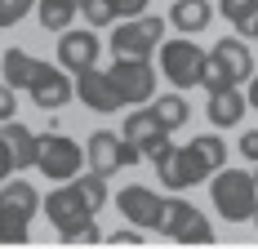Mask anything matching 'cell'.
Returning <instances> with one entry per match:
<instances>
[{"instance_id":"obj_1","label":"cell","mask_w":258,"mask_h":249,"mask_svg":"<svg viewBox=\"0 0 258 249\" xmlns=\"http://www.w3.org/2000/svg\"><path fill=\"white\" fill-rule=\"evenodd\" d=\"M209 200H214V209L227 218V223H245V218H254L258 209V178L245 174V169H214L209 178Z\"/></svg>"},{"instance_id":"obj_2","label":"cell","mask_w":258,"mask_h":249,"mask_svg":"<svg viewBox=\"0 0 258 249\" xmlns=\"http://www.w3.org/2000/svg\"><path fill=\"white\" fill-rule=\"evenodd\" d=\"M40 209V196L36 187L23 182V178H5L0 182V245H23L31 240V218Z\"/></svg>"},{"instance_id":"obj_3","label":"cell","mask_w":258,"mask_h":249,"mask_svg":"<svg viewBox=\"0 0 258 249\" xmlns=\"http://www.w3.org/2000/svg\"><path fill=\"white\" fill-rule=\"evenodd\" d=\"M209 174H214V169H209V160L201 156L196 143H187V147H169L160 160H156V178H160L165 192H187V187L205 182Z\"/></svg>"},{"instance_id":"obj_4","label":"cell","mask_w":258,"mask_h":249,"mask_svg":"<svg viewBox=\"0 0 258 249\" xmlns=\"http://www.w3.org/2000/svg\"><path fill=\"white\" fill-rule=\"evenodd\" d=\"M205 63L209 53L196 45V40H160V76L169 80V85H178V89H191V85H201L205 80Z\"/></svg>"},{"instance_id":"obj_5","label":"cell","mask_w":258,"mask_h":249,"mask_svg":"<svg viewBox=\"0 0 258 249\" xmlns=\"http://www.w3.org/2000/svg\"><path fill=\"white\" fill-rule=\"evenodd\" d=\"M165 40V18L156 14H138V18H120L116 36H111V53L116 58H152Z\"/></svg>"},{"instance_id":"obj_6","label":"cell","mask_w":258,"mask_h":249,"mask_svg":"<svg viewBox=\"0 0 258 249\" xmlns=\"http://www.w3.org/2000/svg\"><path fill=\"white\" fill-rule=\"evenodd\" d=\"M45 214H49V223L58 227V236L67 240L72 231H80V227H89L94 223V205L85 200V192H80L76 182H58L49 192V200H45Z\"/></svg>"},{"instance_id":"obj_7","label":"cell","mask_w":258,"mask_h":249,"mask_svg":"<svg viewBox=\"0 0 258 249\" xmlns=\"http://www.w3.org/2000/svg\"><path fill=\"white\" fill-rule=\"evenodd\" d=\"M85 156H89V169H94V174H103V178H111L116 169H125V165H138V160H143L138 143H129L125 134H111V129L89 134Z\"/></svg>"},{"instance_id":"obj_8","label":"cell","mask_w":258,"mask_h":249,"mask_svg":"<svg viewBox=\"0 0 258 249\" xmlns=\"http://www.w3.org/2000/svg\"><path fill=\"white\" fill-rule=\"evenodd\" d=\"M80 160H85V151H80L67 134H58V129L40 134V156H36V169H40L45 178H53V182H72V178L80 174Z\"/></svg>"},{"instance_id":"obj_9","label":"cell","mask_w":258,"mask_h":249,"mask_svg":"<svg viewBox=\"0 0 258 249\" xmlns=\"http://www.w3.org/2000/svg\"><path fill=\"white\" fill-rule=\"evenodd\" d=\"M111 80H116V89L125 94V107H138V102L156 98L152 58H116V63H111Z\"/></svg>"},{"instance_id":"obj_10","label":"cell","mask_w":258,"mask_h":249,"mask_svg":"<svg viewBox=\"0 0 258 249\" xmlns=\"http://www.w3.org/2000/svg\"><path fill=\"white\" fill-rule=\"evenodd\" d=\"M120 134H125L129 143H138L143 160H152V165H156V160H160L169 147H174V143H169V129L156 120L152 107H138V111H129V116H125V129H120Z\"/></svg>"},{"instance_id":"obj_11","label":"cell","mask_w":258,"mask_h":249,"mask_svg":"<svg viewBox=\"0 0 258 249\" xmlns=\"http://www.w3.org/2000/svg\"><path fill=\"white\" fill-rule=\"evenodd\" d=\"M76 98L85 102L89 111H120V107H125V94L116 89L111 72H98V67L76 72Z\"/></svg>"},{"instance_id":"obj_12","label":"cell","mask_w":258,"mask_h":249,"mask_svg":"<svg viewBox=\"0 0 258 249\" xmlns=\"http://www.w3.org/2000/svg\"><path fill=\"white\" fill-rule=\"evenodd\" d=\"M116 205H120V214H125L134 227H143V231H160V209H165V196H156L152 187L134 182V187H125V192L116 196Z\"/></svg>"},{"instance_id":"obj_13","label":"cell","mask_w":258,"mask_h":249,"mask_svg":"<svg viewBox=\"0 0 258 249\" xmlns=\"http://www.w3.org/2000/svg\"><path fill=\"white\" fill-rule=\"evenodd\" d=\"M98 63V36L94 31H58V67L62 72H89Z\"/></svg>"},{"instance_id":"obj_14","label":"cell","mask_w":258,"mask_h":249,"mask_svg":"<svg viewBox=\"0 0 258 249\" xmlns=\"http://www.w3.org/2000/svg\"><path fill=\"white\" fill-rule=\"evenodd\" d=\"M45 72H49V63H40V58H31V53H23V49H5L0 53V80H5L9 89H31Z\"/></svg>"},{"instance_id":"obj_15","label":"cell","mask_w":258,"mask_h":249,"mask_svg":"<svg viewBox=\"0 0 258 249\" xmlns=\"http://www.w3.org/2000/svg\"><path fill=\"white\" fill-rule=\"evenodd\" d=\"M209 53L223 63V72L232 76V85H249V76H254V53H249V45H245V40L223 36V40H218Z\"/></svg>"},{"instance_id":"obj_16","label":"cell","mask_w":258,"mask_h":249,"mask_svg":"<svg viewBox=\"0 0 258 249\" xmlns=\"http://www.w3.org/2000/svg\"><path fill=\"white\" fill-rule=\"evenodd\" d=\"M27 94H31V107H40V111H58V107H67V98L76 94V85L67 80V72H53V67H49V72L40 76Z\"/></svg>"},{"instance_id":"obj_17","label":"cell","mask_w":258,"mask_h":249,"mask_svg":"<svg viewBox=\"0 0 258 249\" xmlns=\"http://www.w3.org/2000/svg\"><path fill=\"white\" fill-rule=\"evenodd\" d=\"M245 111H249V98H245L236 85H223V89L209 94V120L218 125V129H236Z\"/></svg>"},{"instance_id":"obj_18","label":"cell","mask_w":258,"mask_h":249,"mask_svg":"<svg viewBox=\"0 0 258 249\" xmlns=\"http://www.w3.org/2000/svg\"><path fill=\"white\" fill-rule=\"evenodd\" d=\"M0 138L9 143L14 165H18V169H36V156H40V134H31V129H27V125H18V120H5V125H0Z\"/></svg>"},{"instance_id":"obj_19","label":"cell","mask_w":258,"mask_h":249,"mask_svg":"<svg viewBox=\"0 0 258 249\" xmlns=\"http://www.w3.org/2000/svg\"><path fill=\"white\" fill-rule=\"evenodd\" d=\"M214 18V5L209 0H174V9H169V23L178 27L182 36H201Z\"/></svg>"},{"instance_id":"obj_20","label":"cell","mask_w":258,"mask_h":249,"mask_svg":"<svg viewBox=\"0 0 258 249\" xmlns=\"http://www.w3.org/2000/svg\"><path fill=\"white\" fill-rule=\"evenodd\" d=\"M80 14V0H36V18L45 31H67Z\"/></svg>"},{"instance_id":"obj_21","label":"cell","mask_w":258,"mask_h":249,"mask_svg":"<svg viewBox=\"0 0 258 249\" xmlns=\"http://www.w3.org/2000/svg\"><path fill=\"white\" fill-rule=\"evenodd\" d=\"M196 214H201V209H196V205H187V200H178V192H174V196H165V209H160V236H169V240H174V236H178Z\"/></svg>"},{"instance_id":"obj_22","label":"cell","mask_w":258,"mask_h":249,"mask_svg":"<svg viewBox=\"0 0 258 249\" xmlns=\"http://www.w3.org/2000/svg\"><path fill=\"white\" fill-rule=\"evenodd\" d=\"M152 111H156V120L165 125L169 134H174V129H182V125H187V116H191V107L182 102V94H160V98L152 102Z\"/></svg>"},{"instance_id":"obj_23","label":"cell","mask_w":258,"mask_h":249,"mask_svg":"<svg viewBox=\"0 0 258 249\" xmlns=\"http://www.w3.org/2000/svg\"><path fill=\"white\" fill-rule=\"evenodd\" d=\"M80 14H85V27H94V31H103V27H111L120 18L111 0H80Z\"/></svg>"},{"instance_id":"obj_24","label":"cell","mask_w":258,"mask_h":249,"mask_svg":"<svg viewBox=\"0 0 258 249\" xmlns=\"http://www.w3.org/2000/svg\"><path fill=\"white\" fill-rule=\"evenodd\" d=\"M218 9H223V18H227L236 31H245V27L258 18V0H218Z\"/></svg>"},{"instance_id":"obj_25","label":"cell","mask_w":258,"mask_h":249,"mask_svg":"<svg viewBox=\"0 0 258 249\" xmlns=\"http://www.w3.org/2000/svg\"><path fill=\"white\" fill-rule=\"evenodd\" d=\"M196 147H201V156L209 160V169H223L227 165V143L218 138V134H201V138H191Z\"/></svg>"},{"instance_id":"obj_26","label":"cell","mask_w":258,"mask_h":249,"mask_svg":"<svg viewBox=\"0 0 258 249\" xmlns=\"http://www.w3.org/2000/svg\"><path fill=\"white\" fill-rule=\"evenodd\" d=\"M72 182L85 192V200H89L94 209H103V205H107V178H103V174H94V169H89L85 178H72Z\"/></svg>"},{"instance_id":"obj_27","label":"cell","mask_w":258,"mask_h":249,"mask_svg":"<svg viewBox=\"0 0 258 249\" xmlns=\"http://www.w3.org/2000/svg\"><path fill=\"white\" fill-rule=\"evenodd\" d=\"M36 9V0H0V27H18Z\"/></svg>"},{"instance_id":"obj_28","label":"cell","mask_w":258,"mask_h":249,"mask_svg":"<svg viewBox=\"0 0 258 249\" xmlns=\"http://www.w3.org/2000/svg\"><path fill=\"white\" fill-rule=\"evenodd\" d=\"M174 240H182V245H191V240H196V245H205V240H214V227L205 223V214H196V218H191V223L182 227V231L174 236Z\"/></svg>"},{"instance_id":"obj_29","label":"cell","mask_w":258,"mask_h":249,"mask_svg":"<svg viewBox=\"0 0 258 249\" xmlns=\"http://www.w3.org/2000/svg\"><path fill=\"white\" fill-rule=\"evenodd\" d=\"M201 85H205L209 94H214V89H223V85H232V76L223 72V63H218L214 53H209V63H205V80H201Z\"/></svg>"},{"instance_id":"obj_30","label":"cell","mask_w":258,"mask_h":249,"mask_svg":"<svg viewBox=\"0 0 258 249\" xmlns=\"http://www.w3.org/2000/svg\"><path fill=\"white\" fill-rule=\"evenodd\" d=\"M111 5H116V14H120V18H138V14H147V5H152V0H111Z\"/></svg>"},{"instance_id":"obj_31","label":"cell","mask_w":258,"mask_h":249,"mask_svg":"<svg viewBox=\"0 0 258 249\" xmlns=\"http://www.w3.org/2000/svg\"><path fill=\"white\" fill-rule=\"evenodd\" d=\"M14 94H18V89H9V85L0 80V125L14 120Z\"/></svg>"},{"instance_id":"obj_32","label":"cell","mask_w":258,"mask_h":249,"mask_svg":"<svg viewBox=\"0 0 258 249\" xmlns=\"http://www.w3.org/2000/svg\"><path fill=\"white\" fill-rule=\"evenodd\" d=\"M240 156L258 165V129H249V134H240Z\"/></svg>"},{"instance_id":"obj_33","label":"cell","mask_w":258,"mask_h":249,"mask_svg":"<svg viewBox=\"0 0 258 249\" xmlns=\"http://www.w3.org/2000/svg\"><path fill=\"white\" fill-rule=\"evenodd\" d=\"M98 236H103V231H98V227L89 223V227H80V231H72V236H67V245H94Z\"/></svg>"},{"instance_id":"obj_34","label":"cell","mask_w":258,"mask_h":249,"mask_svg":"<svg viewBox=\"0 0 258 249\" xmlns=\"http://www.w3.org/2000/svg\"><path fill=\"white\" fill-rule=\"evenodd\" d=\"M111 240H116V245H120V240H125V245H138V240H143V227H116Z\"/></svg>"},{"instance_id":"obj_35","label":"cell","mask_w":258,"mask_h":249,"mask_svg":"<svg viewBox=\"0 0 258 249\" xmlns=\"http://www.w3.org/2000/svg\"><path fill=\"white\" fill-rule=\"evenodd\" d=\"M14 169H18V165H14V151H9V143L0 138V182H5V178L14 174Z\"/></svg>"},{"instance_id":"obj_36","label":"cell","mask_w":258,"mask_h":249,"mask_svg":"<svg viewBox=\"0 0 258 249\" xmlns=\"http://www.w3.org/2000/svg\"><path fill=\"white\" fill-rule=\"evenodd\" d=\"M245 98H249V111H258V72L249 76V85H245Z\"/></svg>"},{"instance_id":"obj_37","label":"cell","mask_w":258,"mask_h":249,"mask_svg":"<svg viewBox=\"0 0 258 249\" xmlns=\"http://www.w3.org/2000/svg\"><path fill=\"white\" fill-rule=\"evenodd\" d=\"M240 36H254V40H258V18H254V23H249V27H245Z\"/></svg>"},{"instance_id":"obj_38","label":"cell","mask_w":258,"mask_h":249,"mask_svg":"<svg viewBox=\"0 0 258 249\" xmlns=\"http://www.w3.org/2000/svg\"><path fill=\"white\" fill-rule=\"evenodd\" d=\"M254 227H258V209H254Z\"/></svg>"},{"instance_id":"obj_39","label":"cell","mask_w":258,"mask_h":249,"mask_svg":"<svg viewBox=\"0 0 258 249\" xmlns=\"http://www.w3.org/2000/svg\"><path fill=\"white\" fill-rule=\"evenodd\" d=\"M254 178H258V169H254Z\"/></svg>"}]
</instances>
